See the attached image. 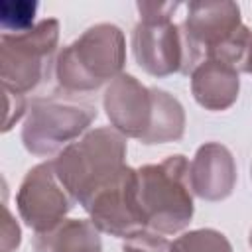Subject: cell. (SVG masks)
Segmentation results:
<instances>
[{
  "label": "cell",
  "mask_w": 252,
  "mask_h": 252,
  "mask_svg": "<svg viewBox=\"0 0 252 252\" xmlns=\"http://www.w3.org/2000/svg\"><path fill=\"white\" fill-rule=\"evenodd\" d=\"M126 39L118 26L96 24L63 47L53 65L57 85L65 93H91L122 75Z\"/></svg>",
  "instance_id": "cell-1"
},
{
  "label": "cell",
  "mask_w": 252,
  "mask_h": 252,
  "mask_svg": "<svg viewBox=\"0 0 252 252\" xmlns=\"http://www.w3.org/2000/svg\"><path fill=\"white\" fill-rule=\"evenodd\" d=\"M126 136L112 126H100L65 146L53 159V167L71 199L83 205L126 165Z\"/></svg>",
  "instance_id": "cell-2"
},
{
  "label": "cell",
  "mask_w": 252,
  "mask_h": 252,
  "mask_svg": "<svg viewBox=\"0 0 252 252\" xmlns=\"http://www.w3.org/2000/svg\"><path fill=\"white\" fill-rule=\"evenodd\" d=\"M138 171V199L148 228L159 234H175L193 219V189L189 161L175 154L159 163L142 165Z\"/></svg>",
  "instance_id": "cell-3"
},
{
  "label": "cell",
  "mask_w": 252,
  "mask_h": 252,
  "mask_svg": "<svg viewBox=\"0 0 252 252\" xmlns=\"http://www.w3.org/2000/svg\"><path fill=\"white\" fill-rule=\"evenodd\" d=\"M96 106L73 93H53L35 96L28 104V114L22 126L24 148L37 156L49 158L79 136L96 118Z\"/></svg>",
  "instance_id": "cell-4"
},
{
  "label": "cell",
  "mask_w": 252,
  "mask_h": 252,
  "mask_svg": "<svg viewBox=\"0 0 252 252\" xmlns=\"http://www.w3.org/2000/svg\"><path fill=\"white\" fill-rule=\"evenodd\" d=\"M59 41V22L45 18L24 33H2L0 79L4 93L28 94L49 77Z\"/></svg>",
  "instance_id": "cell-5"
},
{
  "label": "cell",
  "mask_w": 252,
  "mask_h": 252,
  "mask_svg": "<svg viewBox=\"0 0 252 252\" xmlns=\"http://www.w3.org/2000/svg\"><path fill=\"white\" fill-rule=\"evenodd\" d=\"M81 207L89 213L93 224L110 236L128 238L148 228L138 199V171L128 165L100 185Z\"/></svg>",
  "instance_id": "cell-6"
},
{
  "label": "cell",
  "mask_w": 252,
  "mask_h": 252,
  "mask_svg": "<svg viewBox=\"0 0 252 252\" xmlns=\"http://www.w3.org/2000/svg\"><path fill=\"white\" fill-rule=\"evenodd\" d=\"M185 39V67L183 75H191L197 65L209 59L224 41H228L238 28L240 6L230 0L220 2H189L185 20L179 24Z\"/></svg>",
  "instance_id": "cell-7"
},
{
  "label": "cell",
  "mask_w": 252,
  "mask_h": 252,
  "mask_svg": "<svg viewBox=\"0 0 252 252\" xmlns=\"http://www.w3.org/2000/svg\"><path fill=\"white\" fill-rule=\"evenodd\" d=\"M75 201L57 179L53 161L33 165L20 183L16 207L20 219L35 232H45L65 220Z\"/></svg>",
  "instance_id": "cell-8"
},
{
  "label": "cell",
  "mask_w": 252,
  "mask_h": 252,
  "mask_svg": "<svg viewBox=\"0 0 252 252\" xmlns=\"http://www.w3.org/2000/svg\"><path fill=\"white\" fill-rule=\"evenodd\" d=\"M132 53L152 77L183 73L185 39L181 26L171 20H140L132 30Z\"/></svg>",
  "instance_id": "cell-9"
},
{
  "label": "cell",
  "mask_w": 252,
  "mask_h": 252,
  "mask_svg": "<svg viewBox=\"0 0 252 252\" xmlns=\"http://www.w3.org/2000/svg\"><path fill=\"white\" fill-rule=\"evenodd\" d=\"M102 104L112 128L122 136L142 140L148 134L154 118V93L134 75L122 73L110 81Z\"/></svg>",
  "instance_id": "cell-10"
},
{
  "label": "cell",
  "mask_w": 252,
  "mask_h": 252,
  "mask_svg": "<svg viewBox=\"0 0 252 252\" xmlns=\"http://www.w3.org/2000/svg\"><path fill=\"white\" fill-rule=\"evenodd\" d=\"M189 179L191 189L199 199H226L236 185V163L230 150L219 142L203 144L189 165Z\"/></svg>",
  "instance_id": "cell-11"
},
{
  "label": "cell",
  "mask_w": 252,
  "mask_h": 252,
  "mask_svg": "<svg viewBox=\"0 0 252 252\" xmlns=\"http://www.w3.org/2000/svg\"><path fill=\"white\" fill-rule=\"evenodd\" d=\"M240 91L238 71L222 61L207 59L195 67L191 73V93L207 110H226L230 108Z\"/></svg>",
  "instance_id": "cell-12"
},
{
  "label": "cell",
  "mask_w": 252,
  "mask_h": 252,
  "mask_svg": "<svg viewBox=\"0 0 252 252\" xmlns=\"http://www.w3.org/2000/svg\"><path fill=\"white\" fill-rule=\"evenodd\" d=\"M35 252H102L100 230L91 219H65L57 226L35 232Z\"/></svg>",
  "instance_id": "cell-13"
},
{
  "label": "cell",
  "mask_w": 252,
  "mask_h": 252,
  "mask_svg": "<svg viewBox=\"0 0 252 252\" xmlns=\"http://www.w3.org/2000/svg\"><path fill=\"white\" fill-rule=\"evenodd\" d=\"M152 93H154V118L148 134L140 142L150 146V144H167L181 140L185 132V110L181 102L173 94L158 87H152Z\"/></svg>",
  "instance_id": "cell-14"
},
{
  "label": "cell",
  "mask_w": 252,
  "mask_h": 252,
  "mask_svg": "<svg viewBox=\"0 0 252 252\" xmlns=\"http://www.w3.org/2000/svg\"><path fill=\"white\" fill-rule=\"evenodd\" d=\"M171 252H232L228 238L215 228L183 232L171 242Z\"/></svg>",
  "instance_id": "cell-15"
},
{
  "label": "cell",
  "mask_w": 252,
  "mask_h": 252,
  "mask_svg": "<svg viewBox=\"0 0 252 252\" xmlns=\"http://www.w3.org/2000/svg\"><path fill=\"white\" fill-rule=\"evenodd\" d=\"M37 2L30 0H4L0 2V28L4 33H24L35 24Z\"/></svg>",
  "instance_id": "cell-16"
},
{
  "label": "cell",
  "mask_w": 252,
  "mask_h": 252,
  "mask_svg": "<svg viewBox=\"0 0 252 252\" xmlns=\"http://www.w3.org/2000/svg\"><path fill=\"white\" fill-rule=\"evenodd\" d=\"M122 252H171V242L152 228H142L124 238Z\"/></svg>",
  "instance_id": "cell-17"
},
{
  "label": "cell",
  "mask_w": 252,
  "mask_h": 252,
  "mask_svg": "<svg viewBox=\"0 0 252 252\" xmlns=\"http://www.w3.org/2000/svg\"><path fill=\"white\" fill-rule=\"evenodd\" d=\"M140 20H171L179 2H138Z\"/></svg>",
  "instance_id": "cell-18"
},
{
  "label": "cell",
  "mask_w": 252,
  "mask_h": 252,
  "mask_svg": "<svg viewBox=\"0 0 252 252\" xmlns=\"http://www.w3.org/2000/svg\"><path fill=\"white\" fill-rule=\"evenodd\" d=\"M22 232L18 222L12 219L8 207L4 205V226H2V252H14L20 246Z\"/></svg>",
  "instance_id": "cell-19"
},
{
  "label": "cell",
  "mask_w": 252,
  "mask_h": 252,
  "mask_svg": "<svg viewBox=\"0 0 252 252\" xmlns=\"http://www.w3.org/2000/svg\"><path fill=\"white\" fill-rule=\"evenodd\" d=\"M28 110V104H26V98L22 94H12V93H6V118H4V132H10L14 122H18L24 112Z\"/></svg>",
  "instance_id": "cell-20"
},
{
  "label": "cell",
  "mask_w": 252,
  "mask_h": 252,
  "mask_svg": "<svg viewBox=\"0 0 252 252\" xmlns=\"http://www.w3.org/2000/svg\"><path fill=\"white\" fill-rule=\"evenodd\" d=\"M244 73H250V75H252V45H250V51H248V59H246Z\"/></svg>",
  "instance_id": "cell-21"
},
{
  "label": "cell",
  "mask_w": 252,
  "mask_h": 252,
  "mask_svg": "<svg viewBox=\"0 0 252 252\" xmlns=\"http://www.w3.org/2000/svg\"><path fill=\"white\" fill-rule=\"evenodd\" d=\"M250 246H252V230H250Z\"/></svg>",
  "instance_id": "cell-22"
}]
</instances>
